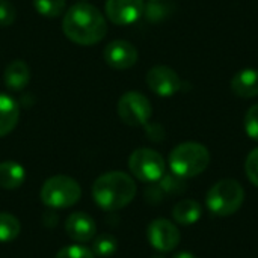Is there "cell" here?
Returning a JSON list of instances; mask_svg holds the SVG:
<instances>
[{
    "instance_id": "6da1fadb",
    "label": "cell",
    "mask_w": 258,
    "mask_h": 258,
    "mask_svg": "<svg viewBox=\"0 0 258 258\" xmlns=\"http://www.w3.org/2000/svg\"><path fill=\"white\" fill-rule=\"evenodd\" d=\"M62 30L70 41L79 45H94L106 36L107 21L95 6L77 2L63 14Z\"/></svg>"
},
{
    "instance_id": "7a4b0ae2",
    "label": "cell",
    "mask_w": 258,
    "mask_h": 258,
    "mask_svg": "<svg viewBox=\"0 0 258 258\" xmlns=\"http://www.w3.org/2000/svg\"><path fill=\"white\" fill-rule=\"evenodd\" d=\"M136 195L135 180L122 171L100 175L92 184V198L106 212H116L128 206Z\"/></svg>"
},
{
    "instance_id": "3957f363",
    "label": "cell",
    "mask_w": 258,
    "mask_h": 258,
    "mask_svg": "<svg viewBox=\"0 0 258 258\" xmlns=\"http://www.w3.org/2000/svg\"><path fill=\"white\" fill-rule=\"evenodd\" d=\"M210 165L209 150L198 142H183L169 154V166L172 174L181 178H192L203 174Z\"/></svg>"
},
{
    "instance_id": "277c9868",
    "label": "cell",
    "mask_w": 258,
    "mask_h": 258,
    "mask_svg": "<svg viewBox=\"0 0 258 258\" xmlns=\"http://www.w3.org/2000/svg\"><path fill=\"white\" fill-rule=\"evenodd\" d=\"M245 190L242 184L233 178L218 181L207 194L206 203L209 210L216 216H231L243 204Z\"/></svg>"
},
{
    "instance_id": "5b68a950",
    "label": "cell",
    "mask_w": 258,
    "mask_h": 258,
    "mask_svg": "<svg viewBox=\"0 0 258 258\" xmlns=\"http://www.w3.org/2000/svg\"><path fill=\"white\" fill-rule=\"evenodd\" d=\"M82 197L80 184L68 175H53L41 187V200L50 209H68L79 203Z\"/></svg>"
},
{
    "instance_id": "8992f818",
    "label": "cell",
    "mask_w": 258,
    "mask_h": 258,
    "mask_svg": "<svg viewBox=\"0 0 258 258\" xmlns=\"http://www.w3.org/2000/svg\"><path fill=\"white\" fill-rule=\"evenodd\" d=\"M130 172L141 181L154 183L165 175V159L151 148H138L128 157Z\"/></svg>"
},
{
    "instance_id": "52a82bcc",
    "label": "cell",
    "mask_w": 258,
    "mask_h": 258,
    "mask_svg": "<svg viewBox=\"0 0 258 258\" xmlns=\"http://www.w3.org/2000/svg\"><path fill=\"white\" fill-rule=\"evenodd\" d=\"M116 110H118V116L121 118V121L130 127L147 125L153 113L150 100L138 91L125 92L118 100Z\"/></svg>"
},
{
    "instance_id": "ba28073f",
    "label": "cell",
    "mask_w": 258,
    "mask_h": 258,
    "mask_svg": "<svg viewBox=\"0 0 258 258\" xmlns=\"http://www.w3.org/2000/svg\"><path fill=\"white\" fill-rule=\"evenodd\" d=\"M148 88L159 97H172L181 89V79L175 70L166 65H156L147 73Z\"/></svg>"
},
{
    "instance_id": "9c48e42d",
    "label": "cell",
    "mask_w": 258,
    "mask_h": 258,
    "mask_svg": "<svg viewBox=\"0 0 258 258\" xmlns=\"http://www.w3.org/2000/svg\"><path fill=\"white\" fill-rule=\"evenodd\" d=\"M147 237L150 245L159 252H169L180 243L178 228L168 219H154L147 228Z\"/></svg>"
},
{
    "instance_id": "30bf717a",
    "label": "cell",
    "mask_w": 258,
    "mask_h": 258,
    "mask_svg": "<svg viewBox=\"0 0 258 258\" xmlns=\"http://www.w3.org/2000/svg\"><path fill=\"white\" fill-rule=\"evenodd\" d=\"M145 9L144 0H106L104 12L116 26H128L138 21Z\"/></svg>"
},
{
    "instance_id": "8fae6325",
    "label": "cell",
    "mask_w": 258,
    "mask_h": 258,
    "mask_svg": "<svg viewBox=\"0 0 258 258\" xmlns=\"http://www.w3.org/2000/svg\"><path fill=\"white\" fill-rule=\"evenodd\" d=\"M104 60L113 70H128L138 62V50L136 47L125 39H115L109 42L104 48Z\"/></svg>"
},
{
    "instance_id": "7c38bea8",
    "label": "cell",
    "mask_w": 258,
    "mask_h": 258,
    "mask_svg": "<svg viewBox=\"0 0 258 258\" xmlns=\"http://www.w3.org/2000/svg\"><path fill=\"white\" fill-rule=\"evenodd\" d=\"M65 233L77 243H88L97 234L95 221L83 212H74L65 221Z\"/></svg>"
},
{
    "instance_id": "4fadbf2b",
    "label": "cell",
    "mask_w": 258,
    "mask_h": 258,
    "mask_svg": "<svg viewBox=\"0 0 258 258\" xmlns=\"http://www.w3.org/2000/svg\"><path fill=\"white\" fill-rule=\"evenodd\" d=\"M231 91L240 98H254L258 95V70L246 68L231 79Z\"/></svg>"
},
{
    "instance_id": "5bb4252c",
    "label": "cell",
    "mask_w": 258,
    "mask_h": 258,
    "mask_svg": "<svg viewBox=\"0 0 258 258\" xmlns=\"http://www.w3.org/2000/svg\"><path fill=\"white\" fill-rule=\"evenodd\" d=\"M30 80V70L27 63L21 59L12 60L3 73V82L8 89L11 91H21L29 85Z\"/></svg>"
},
{
    "instance_id": "9a60e30c",
    "label": "cell",
    "mask_w": 258,
    "mask_h": 258,
    "mask_svg": "<svg viewBox=\"0 0 258 258\" xmlns=\"http://www.w3.org/2000/svg\"><path fill=\"white\" fill-rule=\"evenodd\" d=\"M20 106L8 94H0V138L9 135L18 124Z\"/></svg>"
},
{
    "instance_id": "2e32d148",
    "label": "cell",
    "mask_w": 258,
    "mask_h": 258,
    "mask_svg": "<svg viewBox=\"0 0 258 258\" xmlns=\"http://www.w3.org/2000/svg\"><path fill=\"white\" fill-rule=\"evenodd\" d=\"M26 180L24 168L12 160H6L0 163V187L5 190L18 189Z\"/></svg>"
},
{
    "instance_id": "e0dca14e",
    "label": "cell",
    "mask_w": 258,
    "mask_h": 258,
    "mask_svg": "<svg viewBox=\"0 0 258 258\" xmlns=\"http://www.w3.org/2000/svg\"><path fill=\"white\" fill-rule=\"evenodd\" d=\"M203 215L201 204L195 200H181L172 210V218L180 225H192Z\"/></svg>"
},
{
    "instance_id": "ac0fdd59",
    "label": "cell",
    "mask_w": 258,
    "mask_h": 258,
    "mask_svg": "<svg viewBox=\"0 0 258 258\" xmlns=\"http://www.w3.org/2000/svg\"><path fill=\"white\" fill-rule=\"evenodd\" d=\"M20 231H21L20 221L11 213L0 212V242L8 243L15 240L20 236Z\"/></svg>"
},
{
    "instance_id": "d6986e66",
    "label": "cell",
    "mask_w": 258,
    "mask_h": 258,
    "mask_svg": "<svg viewBox=\"0 0 258 258\" xmlns=\"http://www.w3.org/2000/svg\"><path fill=\"white\" fill-rule=\"evenodd\" d=\"M118 248V242L112 234H101L94 240L92 252L100 258H107L115 254Z\"/></svg>"
},
{
    "instance_id": "ffe728a7",
    "label": "cell",
    "mask_w": 258,
    "mask_h": 258,
    "mask_svg": "<svg viewBox=\"0 0 258 258\" xmlns=\"http://www.w3.org/2000/svg\"><path fill=\"white\" fill-rule=\"evenodd\" d=\"M33 8L42 17L54 18L63 14L65 0H33Z\"/></svg>"
},
{
    "instance_id": "44dd1931",
    "label": "cell",
    "mask_w": 258,
    "mask_h": 258,
    "mask_svg": "<svg viewBox=\"0 0 258 258\" xmlns=\"http://www.w3.org/2000/svg\"><path fill=\"white\" fill-rule=\"evenodd\" d=\"M54 258H95V254L82 245H70L57 251Z\"/></svg>"
},
{
    "instance_id": "7402d4cb",
    "label": "cell",
    "mask_w": 258,
    "mask_h": 258,
    "mask_svg": "<svg viewBox=\"0 0 258 258\" xmlns=\"http://www.w3.org/2000/svg\"><path fill=\"white\" fill-rule=\"evenodd\" d=\"M245 132L251 139L258 142V104L249 107L245 115Z\"/></svg>"
},
{
    "instance_id": "603a6c76",
    "label": "cell",
    "mask_w": 258,
    "mask_h": 258,
    "mask_svg": "<svg viewBox=\"0 0 258 258\" xmlns=\"http://www.w3.org/2000/svg\"><path fill=\"white\" fill-rule=\"evenodd\" d=\"M160 187L163 192H168V194H180L183 192L184 189V183H183V178L175 175V174H171V175H163L160 180Z\"/></svg>"
},
{
    "instance_id": "cb8c5ba5",
    "label": "cell",
    "mask_w": 258,
    "mask_h": 258,
    "mask_svg": "<svg viewBox=\"0 0 258 258\" xmlns=\"http://www.w3.org/2000/svg\"><path fill=\"white\" fill-rule=\"evenodd\" d=\"M245 172L249 181L258 187V148L252 150L245 162Z\"/></svg>"
},
{
    "instance_id": "d4e9b609",
    "label": "cell",
    "mask_w": 258,
    "mask_h": 258,
    "mask_svg": "<svg viewBox=\"0 0 258 258\" xmlns=\"http://www.w3.org/2000/svg\"><path fill=\"white\" fill-rule=\"evenodd\" d=\"M15 20V8L9 0H0V26L8 27Z\"/></svg>"
},
{
    "instance_id": "484cf974",
    "label": "cell",
    "mask_w": 258,
    "mask_h": 258,
    "mask_svg": "<svg viewBox=\"0 0 258 258\" xmlns=\"http://www.w3.org/2000/svg\"><path fill=\"white\" fill-rule=\"evenodd\" d=\"M144 14L147 15V18L150 21H159L163 18L165 15V6L156 3V0H151V3H148L144 9Z\"/></svg>"
},
{
    "instance_id": "4316f807",
    "label": "cell",
    "mask_w": 258,
    "mask_h": 258,
    "mask_svg": "<svg viewBox=\"0 0 258 258\" xmlns=\"http://www.w3.org/2000/svg\"><path fill=\"white\" fill-rule=\"evenodd\" d=\"M174 258H197L194 254H190V252H178V254H175Z\"/></svg>"
},
{
    "instance_id": "83f0119b",
    "label": "cell",
    "mask_w": 258,
    "mask_h": 258,
    "mask_svg": "<svg viewBox=\"0 0 258 258\" xmlns=\"http://www.w3.org/2000/svg\"><path fill=\"white\" fill-rule=\"evenodd\" d=\"M153 258H165V257H163V255H154Z\"/></svg>"
}]
</instances>
